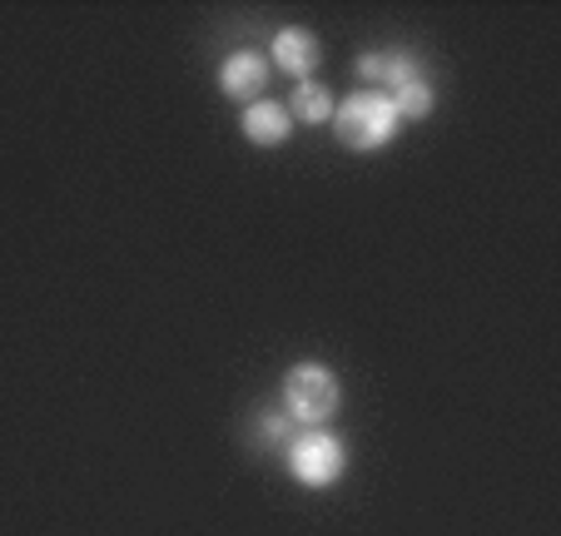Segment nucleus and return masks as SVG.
<instances>
[{
	"label": "nucleus",
	"mask_w": 561,
	"mask_h": 536,
	"mask_svg": "<svg viewBox=\"0 0 561 536\" xmlns=\"http://www.w3.org/2000/svg\"><path fill=\"white\" fill-rule=\"evenodd\" d=\"M398 125H403V119L392 115L382 90H358V95H348L343 105H333V129H339V139L353 149V155L382 149L392 135H398Z\"/></svg>",
	"instance_id": "1"
},
{
	"label": "nucleus",
	"mask_w": 561,
	"mask_h": 536,
	"mask_svg": "<svg viewBox=\"0 0 561 536\" xmlns=\"http://www.w3.org/2000/svg\"><path fill=\"white\" fill-rule=\"evenodd\" d=\"M339 402H343V392H339L333 368H323V363H298V368H288L284 412L294 422H304V427H323V422L339 412Z\"/></svg>",
	"instance_id": "2"
},
{
	"label": "nucleus",
	"mask_w": 561,
	"mask_h": 536,
	"mask_svg": "<svg viewBox=\"0 0 561 536\" xmlns=\"http://www.w3.org/2000/svg\"><path fill=\"white\" fill-rule=\"evenodd\" d=\"M343 467H348V447H343L333 432L308 427L304 437L288 442V472H294L304 487H313V492L339 482Z\"/></svg>",
	"instance_id": "3"
},
{
	"label": "nucleus",
	"mask_w": 561,
	"mask_h": 536,
	"mask_svg": "<svg viewBox=\"0 0 561 536\" xmlns=\"http://www.w3.org/2000/svg\"><path fill=\"white\" fill-rule=\"evenodd\" d=\"M264 84H268V55H259V50H233L219 65V90L229 100H259Z\"/></svg>",
	"instance_id": "4"
},
{
	"label": "nucleus",
	"mask_w": 561,
	"mask_h": 536,
	"mask_svg": "<svg viewBox=\"0 0 561 536\" xmlns=\"http://www.w3.org/2000/svg\"><path fill=\"white\" fill-rule=\"evenodd\" d=\"M318 55H323V45H318L313 31H304V25H288V31L274 35V50H268V60L278 65V70L298 75V80H308L318 65Z\"/></svg>",
	"instance_id": "5"
},
{
	"label": "nucleus",
	"mask_w": 561,
	"mask_h": 536,
	"mask_svg": "<svg viewBox=\"0 0 561 536\" xmlns=\"http://www.w3.org/2000/svg\"><path fill=\"white\" fill-rule=\"evenodd\" d=\"M244 139H254V145L274 149V145H288V135H294V119H288L284 105H274V100H254V105L244 110Z\"/></svg>",
	"instance_id": "6"
},
{
	"label": "nucleus",
	"mask_w": 561,
	"mask_h": 536,
	"mask_svg": "<svg viewBox=\"0 0 561 536\" xmlns=\"http://www.w3.org/2000/svg\"><path fill=\"white\" fill-rule=\"evenodd\" d=\"M358 75L363 80H382L388 84V95H392V90H403L408 80H417V60L413 55H378L373 50V55L358 60Z\"/></svg>",
	"instance_id": "7"
},
{
	"label": "nucleus",
	"mask_w": 561,
	"mask_h": 536,
	"mask_svg": "<svg viewBox=\"0 0 561 536\" xmlns=\"http://www.w3.org/2000/svg\"><path fill=\"white\" fill-rule=\"evenodd\" d=\"M288 119H304V125H323V119H333V95H329V84L298 80L294 100H288Z\"/></svg>",
	"instance_id": "8"
},
{
	"label": "nucleus",
	"mask_w": 561,
	"mask_h": 536,
	"mask_svg": "<svg viewBox=\"0 0 561 536\" xmlns=\"http://www.w3.org/2000/svg\"><path fill=\"white\" fill-rule=\"evenodd\" d=\"M388 105H392V115H398V119H427L437 100H433V84L417 75V80H408L403 90H392Z\"/></svg>",
	"instance_id": "9"
},
{
	"label": "nucleus",
	"mask_w": 561,
	"mask_h": 536,
	"mask_svg": "<svg viewBox=\"0 0 561 536\" xmlns=\"http://www.w3.org/2000/svg\"><path fill=\"white\" fill-rule=\"evenodd\" d=\"M284 422H288V418H284ZM284 422H278V412H264V422H259L264 442H278V437H284Z\"/></svg>",
	"instance_id": "10"
}]
</instances>
